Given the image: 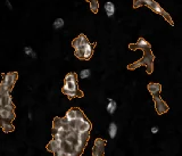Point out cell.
<instances>
[{"instance_id":"obj_24","label":"cell","mask_w":182,"mask_h":156,"mask_svg":"<svg viewBox=\"0 0 182 156\" xmlns=\"http://www.w3.org/2000/svg\"><path fill=\"white\" fill-rule=\"evenodd\" d=\"M10 91H12V88H9L2 82L0 83V94H10Z\"/></svg>"},{"instance_id":"obj_22","label":"cell","mask_w":182,"mask_h":156,"mask_svg":"<svg viewBox=\"0 0 182 156\" xmlns=\"http://www.w3.org/2000/svg\"><path fill=\"white\" fill-rule=\"evenodd\" d=\"M64 24H65V22H64V19L63 18H56L55 19V22L52 23V26H54L55 30H59V28H61L64 26Z\"/></svg>"},{"instance_id":"obj_17","label":"cell","mask_w":182,"mask_h":156,"mask_svg":"<svg viewBox=\"0 0 182 156\" xmlns=\"http://www.w3.org/2000/svg\"><path fill=\"white\" fill-rule=\"evenodd\" d=\"M116 107H117L116 101L108 98V104H107V112H108V113L111 114V115H112V114H114V113H115V111H116Z\"/></svg>"},{"instance_id":"obj_6","label":"cell","mask_w":182,"mask_h":156,"mask_svg":"<svg viewBox=\"0 0 182 156\" xmlns=\"http://www.w3.org/2000/svg\"><path fill=\"white\" fill-rule=\"evenodd\" d=\"M105 146H106V141L104 139H100V138L96 139L94 146L92 148V156H104Z\"/></svg>"},{"instance_id":"obj_23","label":"cell","mask_w":182,"mask_h":156,"mask_svg":"<svg viewBox=\"0 0 182 156\" xmlns=\"http://www.w3.org/2000/svg\"><path fill=\"white\" fill-rule=\"evenodd\" d=\"M75 120H79V121H85V120H88V118H87V116L84 115V113L81 111V109L76 107V118H75Z\"/></svg>"},{"instance_id":"obj_9","label":"cell","mask_w":182,"mask_h":156,"mask_svg":"<svg viewBox=\"0 0 182 156\" xmlns=\"http://www.w3.org/2000/svg\"><path fill=\"white\" fill-rule=\"evenodd\" d=\"M15 118V112L10 111V109L2 108L0 109V120H7V121H12Z\"/></svg>"},{"instance_id":"obj_30","label":"cell","mask_w":182,"mask_h":156,"mask_svg":"<svg viewBox=\"0 0 182 156\" xmlns=\"http://www.w3.org/2000/svg\"><path fill=\"white\" fill-rule=\"evenodd\" d=\"M31 56H32V58H37V54L33 51L32 54H31Z\"/></svg>"},{"instance_id":"obj_25","label":"cell","mask_w":182,"mask_h":156,"mask_svg":"<svg viewBox=\"0 0 182 156\" xmlns=\"http://www.w3.org/2000/svg\"><path fill=\"white\" fill-rule=\"evenodd\" d=\"M90 75H91V71L88 70V68L82 70V71L80 72V78H81V79H88Z\"/></svg>"},{"instance_id":"obj_28","label":"cell","mask_w":182,"mask_h":156,"mask_svg":"<svg viewBox=\"0 0 182 156\" xmlns=\"http://www.w3.org/2000/svg\"><path fill=\"white\" fill-rule=\"evenodd\" d=\"M151 132L157 133V132H158V128H157V127H153V128H151Z\"/></svg>"},{"instance_id":"obj_1","label":"cell","mask_w":182,"mask_h":156,"mask_svg":"<svg viewBox=\"0 0 182 156\" xmlns=\"http://www.w3.org/2000/svg\"><path fill=\"white\" fill-rule=\"evenodd\" d=\"M135 49H141V50L144 51V57L141 58L140 61H135L133 64L129 65L127 67H129L130 70H134L137 67L146 66L147 67V72L150 74V73L153 72V68H154V59H155V56H154V54H153V51H151V49L148 47H137L134 48L133 50H135Z\"/></svg>"},{"instance_id":"obj_7","label":"cell","mask_w":182,"mask_h":156,"mask_svg":"<svg viewBox=\"0 0 182 156\" xmlns=\"http://www.w3.org/2000/svg\"><path fill=\"white\" fill-rule=\"evenodd\" d=\"M17 76L18 74L16 73V72H13V73H5L4 75H2V83H5L6 85H8L9 88L13 89V87H14L15 82L17 80Z\"/></svg>"},{"instance_id":"obj_16","label":"cell","mask_w":182,"mask_h":156,"mask_svg":"<svg viewBox=\"0 0 182 156\" xmlns=\"http://www.w3.org/2000/svg\"><path fill=\"white\" fill-rule=\"evenodd\" d=\"M47 149L49 151H51V153H55V151H59V149H61V147H59V145H58V142H57L56 140H54V139H52L51 141L48 142Z\"/></svg>"},{"instance_id":"obj_29","label":"cell","mask_w":182,"mask_h":156,"mask_svg":"<svg viewBox=\"0 0 182 156\" xmlns=\"http://www.w3.org/2000/svg\"><path fill=\"white\" fill-rule=\"evenodd\" d=\"M6 5H7V7H8L9 9H13V7H12V5H10L9 0H6Z\"/></svg>"},{"instance_id":"obj_11","label":"cell","mask_w":182,"mask_h":156,"mask_svg":"<svg viewBox=\"0 0 182 156\" xmlns=\"http://www.w3.org/2000/svg\"><path fill=\"white\" fill-rule=\"evenodd\" d=\"M0 128L4 130V132H13L15 130L13 122L7 120H0Z\"/></svg>"},{"instance_id":"obj_19","label":"cell","mask_w":182,"mask_h":156,"mask_svg":"<svg viewBox=\"0 0 182 156\" xmlns=\"http://www.w3.org/2000/svg\"><path fill=\"white\" fill-rule=\"evenodd\" d=\"M65 118L68 120V121H72V120H75L76 118V107H73V108H70L66 113Z\"/></svg>"},{"instance_id":"obj_2","label":"cell","mask_w":182,"mask_h":156,"mask_svg":"<svg viewBox=\"0 0 182 156\" xmlns=\"http://www.w3.org/2000/svg\"><path fill=\"white\" fill-rule=\"evenodd\" d=\"M61 91L65 96H67L68 99H73L76 97H83V92L79 89L78 83L74 82H65L64 87L61 88Z\"/></svg>"},{"instance_id":"obj_26","label":"cell","mask_w":182,"mask_h":156,"mask_svg":"<svg viewBox=\"0 0 182 156\" xmlns=\"http://www.w3.org/2000/svg\"><path fill=\"white\" fill-rule=\"evenodd\" d=\"M52 154H54V156H67V154H66L64 151H61V149L55 151V153H52Z\"/></svg>"},{"instance_id":"obj_14","label":"cell","mask_w":182,"mask_h":156,"mask_svg":"<svg viewBox=\"0 0 182 156\" xmlns=\"http://www.w3.org/2000/svg\"><path fill=\"white\" fill-rule=\"evenodd\" d=\"M129 47H130L131 50H133V49H134V48H137V47H148V48H151V46H150V43L148 42V41H146L144 38H139L138 42H137V43H131Z\"/></svg>"},{"instance_id":"obj_18","label":"cell","mask_w":182,"mask_h":156,"mask_svg":"<svg viewBox=\"0 0 182 156\" xmlns=\"http://www.w3.org/2000/svg\"><path fill=\"white\" fill-rule=\"evenodd\" d=\"M108 133H109V137L112 138V139H114V138L116 137V134H117L116 123L112 122L111 124H109V127H108Z\"/></svg>"},{"instance_id":"obj_4","label":"cell","mask_w":182,"mask_h":156,"mask_svg":"<svg viewBox=\"0 0 182 156\" xmlns=\"http://www.w3.org/2000/svg\"><path fill=\"white\" fill-rule=\"evenodd\" d=\"M148 8H149L150 10H153L154 13H156V14H158V15H160V16H163L164 18L166 19V21H167V22L171 24V25H174L172 18H171V16H170V15L166 13V10H164V8L160 5H159L157 1H155V0H154V1H153V4H151V5H150Z\"/></svg>"},{"instance_id":"obj_8","label":"cell","mask_w":182,"mask_h":156,"mask_svg":"<svg viewBox=\"0 0 182 156\" xmlns=\"http://www.w3.org/2000/svg\"><path fill=\"white\" fill-rule=\"evenodd\" d=\"M88 42H89L88 38H87L84 34H80L78 38H75L74 40H73L72 46H73V48H74V50H76V49L81 48L82 46H84V45H87Z\"/></svg>"},{"instance_id":"obj_21","label":"cell","mask_w":182,"mask_h":156,"mask_svg":"<svg viewBox=\"0 0 182 156\" xmlns=\"http://www.w3.org/2000/svg\"><path fill=\"white\" fill-rule=\"evenodd\" d=\"M89 4H90V9L92 10V13H97L98 12V8H99V2L98 0H87Z\"/></svg>"},{"instance_id":"obj_10","label":"cell","mask_w":182,"mask_h":156,"mask_svg":"<svg viewBox=\"0 0 182 156\" xmlns=\"http://www.w3.org/2000/svg\"><path fill=\"white\" fill-rule=\"evenodd\" d=\"M78 129H76V131H79V132H90V130H91V123L89 122V120H85V121H79L78 120Z\"/></svg>"},{"instance_id":"obj_20","label":"cell","mask_w":182,"mask_h":156,"mask_svg":"<svg viewBox=\"0 0 182 156\" xmlns=\"http://www.w3.org/2000/svg\"><path fill=\"white\" fill-rule=\"evenodd\" d=\"M65 82H74V83H78V76H76V74L75 73H67L65 75Z\"/></svg>"},{"instance_id":"obj_27","label":"cell","mask_w":182,"mask_h":156,"mask_svg":"<svg viewBox=\"0 0 182 156\" xmlns=\"http://www.w3.org/2000/svg\"><path fill=\"white\" fill-rule=\"evenodd\" d=\"M33 52L32 48L31 47H24V54L28 55V56H31V54Z\"/></svg>"},{"instance_id":"obj_3","label":"cell","mask_w":182,"mask_h":156,"mask_svg":"<svg viewBox=\"0 0 182 156\" xmlns=\"http://www.w3.org/2000/svg\"><path fill=\"white\" fill-rule=\"evenodd\" d=\"M96 43H90L88 42L87 45L82 46L81 48L74 50L75 56L78 57L79 59H83V61H89L91 57H92V54H94V49Z\"/></svg>"},{"instance_id":"obj_12","label":"cell","mask_w":182,"mask_h":156,"mask_svg":"<svg viewBox=\"0 0 182 156\" xmlns=\"http://www.w3.org/2000/svg\"><path fill=\"white\" fill-rule=\"evenodd\" d=\"M104 9L105 13L107 15V17H113L115 14V5L113 1H106L105 5H104Z\"/></svg>"},{"instance_id":"obj_15","label":"cell","mask_w":182,"mask_h":156,"mask_svg":"<svg viewBox=\"0 0 182 156\" xmlns=\"http://www.w3.org/2000/svg\"><path fill=\"white\" fill-rule=\"evenodd\" d=\"M153 1H154V0H134V1H133V7H134V8H139L141 6L149 7V6L153 4Z\"/></svg>"},{"instance_id":"obj_5","label":"cell","mask_w":182,"mask_h":156,"mask_svg":"<svg viewBox=\"0 0 182 156\" xmlns=\"http://www.w3.org/2000/svg\"><path fill=\"white\" fill-rule=\"evenodd\" d=\"M155 101V107H156V111L158 114H164L166 113L168 111V105L164 101L162 98H160V95H155L153 96Z\"/></svg>"},{"instance_id":"obj_13","label":"cell","mask_w":182,"mask_h":156,"mask_svg":"<svg viewBox=\"0 0 182 156\" xmlns=\"http://www.w3.org/2000/svg\"><path fill=\"white\" fill-rule=\"evenodd\" d=\"M148 90H149V92L151 94V96L159 95V94H160V90H162V85H159V83L151 82V83L148 85Z\"/></svg>"}]
</instances>
